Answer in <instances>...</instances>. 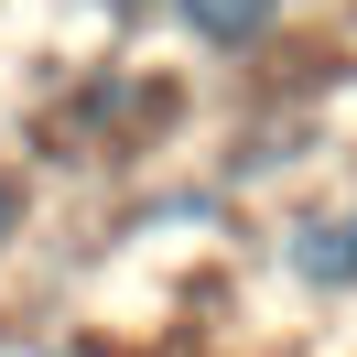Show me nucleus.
Returning <instances> with one entry per match:
<instances>
[{"label":"nucleus","mask_w":357,"mask_h":357,"mask_svg":"<svg viewBox=\"0 0 357 357\" xmlns=\"http://www.w3.org/2000/svg\"><path fill=\"white\" fill-rule=\"evenodd\" d=\"M282 271L303 292H357V195H325L282 227Z\"/></svg>","instance_id":"1"},{"label":"nucleus","mask_w":357,"mask_h":357,"mask_svg":"<svg viewBox=\"0 0 357 357\" xmlns=\"http://www.w3.org/2000/svg\"><path fill=\"white\" fill-rule=\"evenodd\" d=\"M11 238H22V184L0 174V260H11Z\"/></svg>","instance_id":"3"},{"label":"nucleus","mask_w":357,"mask_h":357,"mask_svg":"<svg viewBox=\"0 0 357 357\" xmlns=\"http://www.w3.org/2000/svg\"><path fill=\"white\" fill-rule=\"evenodd\" d=\"M162 11H174V33L195 54H260L292 22V0H162Z\"/></svg>","instance_id":"2"},{"label":"nucleus","mask_w":357,"mask_h":357,"mask_svg":"<svg viewBox=\"0 0 357 357\" xmlns=\"http://www.w3.org/2000/svg\"><path fill=\"white\" fill-rule=\"evenodd\" d=\"M87 11H119V22H130V11H162V0H87Z\"/></svg>","instance_id":"4"}]
</instances>
